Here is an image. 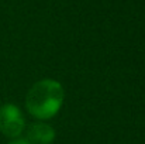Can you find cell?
<instances>
[{
  "label": "cell",
  "mask_w": 145,
  "mask_h": 144,
  "mask_svg": "<svg viewBox=\"0 0 145 144\" xmlns=\"http://www.w3.org/2000/svg\"><path fill=\"white\" fill-rule=\"evenodd\" d=\"M62 85L52 79L37 82L27 93L25 107L28 113L37 119L47 120L54 117L63 103Z\"/></svg>",
  "instance_id": "cell-1"
},
{
  "label": "cell",
  "mask_w": 145,
  "mask_h": 144,
  "mask_svg": "<svg viewBox=\"0 0 145 144\" xmlns=\"http://www.w3.org/2000/svg\"><path fill=\"white\" fill-rule=\"evenodd\" d=\"M24 124V117L16 105L7 103L0 107V132L6 137H18Z\"/></svg>",
  "instance_id": "cell-2"
},
{
  "label": "cell",
  "mask_w": 145,
  "mask_h": 144,
  "mask_svg": "<svg viewBox=\"0 0 145 144\" xmlns=\"http://www.w3.org/2000/svg\"><path fill=\"white\" fill-rule=\"evenodd\" d=\"M55 139V130L47 123H33L27 129V141L30 144H49Z\"/></svg>",
  "instance_id": "cell-3"
},
{
  "label": "cell",
  "mask_w": 145,
  "mask_h": 144,
  "mask_svg": "<svg viewBox=\"0 0 145 144\" xmlns=\"http://www.w3.org/2000/svg\"><path fill=\"white\" fill-rule=\"evenodd\" d=\"M8 144H30L27 140H21V139H17V140H13V141H10Z\"/></svg>",
  "instance_id": "cell-4"
}]
</instances>
